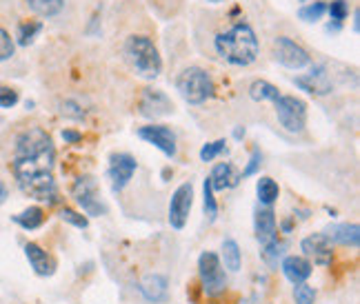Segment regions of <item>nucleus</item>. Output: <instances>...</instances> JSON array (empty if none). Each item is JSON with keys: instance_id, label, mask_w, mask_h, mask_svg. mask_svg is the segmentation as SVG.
Listing matches in <instances>:
<instances>
[{"instance_id": "nucleus-1", "label": "nucleus", "mask_w": 360, "mask_h": 304, "mask_svg": "<svg viewBox=\"0 0 360 304\" xmlns=\"http://www.w3.org/2000/svg\"><path fill=\"white\" fill-rule=\"evenodd\" d=\"M56 149L49 133L40 127H32L18 133L14 144L12 173L20 191L38 202H58V189L54 180Z\"/></svg>"}, {"instance_id": "nucleus-2", "label": "nucleus", "mask_w": 360, "mask_h": 304, "mask_svg": "<svg viewBox=\"0 0 360 304\" xmlns=\"http://www.w3.org/2000/svg\"><path fill=\"white\" fill-rule=\"evenodd\" d=\"M214 49L225 63L234 67H249L256 63L260 54V43L254 27L240 21L214 38Z\"/></svg>"}, {"instance_id": "nucleus-3", "label": "nucleus", "mask_w": 360, "mask_h": 304, "mask_svg": "<svg viewBox=\"0 0 360 304\" xmlns=\"http://www.w3.org/2000/svg\"><path fill=\"white\" fill-rule=\"evenodd\" d=\"M125 56L136 74L147 80H154L163 72V58L158 54V47L147 36H129L125 41Z\"/></svg>"}, {"instance_id": "nucleus-4", "label": "nucleus", "mask_w": 360, "mask_h": 304, "mask_svg": "<svg viewBox=\"0 0 360 304\" xmlns=\"http://www.w3.org/2000/svg\"><path fill=\"white\" fill-rule=\"evenodd\" d=\"M176 89L189 105H203L216 96L214 78L200 67H187L176 78Z\"/></svg>"}, {"instance_id": "nucleus-5", "label": "nucleus", "mask_w": 360, "mask_h": 304, "mask_svg": "<svg viewBox=\"0 0 360 304\" xmlns=\"http://www.w3.org/2000/svg\"><path fill=\"white\" fill-rule=\"evenodd\" d=\"M198 276L207 298H220L227 289V273L214 251H203L198 258Z\"/></svg>"}, {"instance_id": "nucleus-6", "label": "nucleus", "mask_w": 360, "mask_h": 304, "mask_svg": "<svg viewBox=\"0 0 360 304\" xmlns=\"http://www.w3.org/2000/svg\"><path fill=\"white\" fill-rule=\"evenodd\" d=\"M276 107V118L280 127L289 133H300L307 124V105L296 96H278L274 100Z\"/></svg>"}, {"instance_id": "nucleus-7", "label": "nucleus", "mask_w": 360, "mask_h": 304, "mask_svg": "<svg viewBox=\"0 0 360 304\" xmlns=\"http://www.w3.org/2000/svg\"><path fill=\"white\" fill-rule=\"evenodd\" d=\"M274 61L278 65H283L285 69L300 72L312 65V56L307 54L305 47H300L296 41H292V38L278 36L274 41Z\"/></svg>"}, {"instance_id": "nucleus-8", "label": "nucleus", "mask_w": 360, "mask_h": 304, "mask_svg": "<svg viewBox=\"0 0 360 304\" xmlns=\"http://www.w3.org/2000/svg\"><path fill=\"white\" fill-rule=\"evenodd\" d=\"M72 195L74 200L80 204V209H83L87 215H105L107 213V207L100 200V191H98V182L94 175H80V178L74 182L72 187Z\"/></svg>"}, {"instance_id": "nucleus-9", "label": "nucleus", "mask_w": 360, "mask_h": 304, "mask_svg": "<svg viewBox=\"0 0 360 304\" xmlns=\"http://www.w3.org/2000/svg\"><path fill=\"white\" fill-rule=\"evenodd\" d=\"M194 204V187L192 182H185L174 191L172 200H169V224L180 231L185 229V224L189 220V211H192Z\"/></svg>"}, {"instance_id": "nucleus-10", "label": "nucleus", "mask_w": 360, "mask_h": 304, "mask_svg": "<svg viewBox=\"0 0 360 304\" xmlns=\"http://www.w3.org/2000/svg\"><path fill=\"white\" fill-rule=\"evenodd\" d=\"M138 169V162L132 153H112L107 166V178L112 180L114 191H123L129 180L134 178V173Z\"/></svg>"}, {"instance_id": "nucleus-11", "label": "nucleus", "mask_w": 360, "mask_h": 304, "mask_svg": "<svg viewBox=\"0 0 360 304\" xmlns=\"http://www.w3.org/2000/svg\"><path fill=\"white\" fill-rule=\"evenodd\" d=\"M174 111V102L165 91L160 89H143L138 100V113L149 120H156V118L169 116Z\"/></svg>"}, {"instance_id": "nucleus-12", "label": "nucleus", "mask_w": 360, "mask_h": 304, "mask_svg": "<svg viewBox=\"0 0 360 304\" xmlns=\"http://www.w3.org/2000/svg\"><path fill=\"white\" fill-rule=\"evenodd\" d=\"M136 135L140 140H145L149 144H154L158 151H163L167 158H174L176 155V133L169 129L167 124H147L140 127L136 131Z\"/></svg>"}, {"instance_id": "nucleus-13", "label": "nucleus", "mask_w": 360, "mask_h": 304, "mask_svg": "<svg viewBox=\"0 0 360 304\" xmlns=\"http://www.w3.org/2000/svg\"><path fill=\"white\" fill-rule=\"evenodd\" d=\"M294 83L298 89H303L312 96H327L332 94V80H329L327 67L325 65H316L307 76H298L294 78Z\"/></svg>"}, {"instance_id": "nucleus-14", "label": "nucleus", "mask_w": 360, "mask_h": 304, "mask_svg": "<svg viewBox=\"0 0 360 304\" xmlns=\"http://www.w3.org/2000/svg\"><path fill=\"white\" fill-rule=\"evenodd\" d=\"M300 249L307 258H312L316 264L320 267H327V264H332V258H334V251H332V242L325 233H314L305 238L300 242Z\"/></svg>"}, {"instance_id": "nucleus-15", "label": "nucleus", "mask_w": 360, "mask_h": 304, "mask_svg": "<svg viewBox=\"0 0 360 304\" xmlns=\"http://www.w3.org/2000/svg\"><path fill=\"white\" fill-rule=\"evenodd\" d=\"M280 269H283L285 278L296 287V284L307 282V278L312 276V271H314V264L303 256H287V258H283Z\"/></svg>"}, {"instance_id": "nucleus-16", "label": "nucleus", "mask_w": 360, "mask_h": 304, "mask_svg": "<svg viewBox=\"0 0 360 304\" xmlns=\"http://www.w3.org/2000/svg\"><path fill=\"white\" fill-rule=\"evenodd\" d=\"M254 229H256V240L263 244L272 242L276 238L278 224H276V215L272 207H260L256 209V218H254Z\"/></svg>"}, {"instance_id": "nucleus-17", "label": "nucleus", "mask_w": 360, "mask_h": 304, "mask_svg": "<svg viewBox=\"0 0 360 304\" xmlns=\"http://www.w3.org/2000/svg\"><path fill=\"white\" fill-rule=\"evenodd\" d=\"M25 256H27L29 264H32V269L38 273V276L47 278V276H52V273H54L56 262H54V258L49 256V253L43 247H40V244L27 242L25 244Z\"/></svg>"}, {"instance_id": "nucleus-18", "label": "nucleus", "mask_w": 360, "mask_h": 304, "mask_svg": "<svg viewBox=\"0 0 360 304\" xmlns=\"http://www.w3.org/2000/svg\"><path fill=\"white\" fill-rule=\"evenodd\" d=\"M240 180H243L240 178V171H236V166L232 162H218L212 169V173H209V182H212L214 191L232 189Z\"/></svg>"}, {"instance_id": "nucleus-19", "label": "nucleus", "mask_w": 360, "mask_h": 304, "mask_svg": "<svg viewBox=\"0 0 360 304\" xmlns=\"http://www.w3.org/2000/svg\"><path fill=\"white\" fill-rule=\"evenodd\" d=\"M323 233L329 238V242L343 244V247L358 249V244H360V229H358V224H349V222L329 224V227Z\"/></svg>"}, {"instance_id": "nucleus-20", "label": "nucleus", "mask_w": 360, "mask_h": 304, "mask_svg": "<svg viewBox=\"0 0 360 304\" xmlns=\"http://www.w3.org/2000/svg\"><path fill=\"white\" fill-rule=\"evenodd\" d=\"M140 293H143V298L149 300V302H165L167 300V291H169V282L165 276H160V273H149L143 280H140Z\"/></svg>"}, {"instance_id": "nucleus-21", "label": "nucleus", "mask_w": 360, "mask_h": 304, "mask_svg": "<svg viewBox=\"0 0 360 304\" xmlns=\"http://www.w3.org/2000/svg\"><path fill=\"white\" fill-rule=\"evenodd\" d=\"M45 220H47V215H45V211L40 209V207H29L23 213L14 215V222L18 224V227H23L25 231L40 229L45 224Z\"/></svg>"}, {"instance_id": "nucleus-22", "label": "nucleus", "mask_w": 360, "mask_h": 304, "mask_svg": "<svg viewBox=\"0 0 360 304\" xmlns=\"http://www.w3.org/2000/svg\"><path fill=\"white\" fill-rule=\"evenodd\" d=\"M256 193H258V202L263 204V207H272V204L278 200L280 195V187L274 178H269V175H263L258 182H256Z\"/></svg>"}, {"instance_id": "nucleus-23", "label": "nucleus", "mask_w": 360, "mask_h": 304, "mask_svg": "<svg viewBox=\"0 0 360 304\" xmlns=\"http://www.w3.org/2000/svg\"><path fill=\"white\" fill-rule=\"evenodd\" d=\"M278 96H280V89L267 80H254L249 85V98L256 102H267V100L274 102V100H278Z\"/></svg>"}, {"instance_id": "nucleus-24", "label": "nucleus", "mask_w": 360, "mask_h": 304, "mask_svg": "<svg viewBox=\"0 0 360 304\" xmlns=\"http://www.w3.org/2000/svg\"><path fill=\"white\" fill-rule=\"evenodd\" d=\"M287 240H278V238H274L272 242H267L265 247H263V253H260V256H263V260L267 262V267L269 269H276L278 267V262L285 258V251H287Z\"/></svg>"}, {"instance_id": "nucleus-25", "label": "nucleus", "mask_w": 360, "mask_h": 304, "mask_svg": "<svg viewBox=\"0 0 360 304\" xmlns=\"http://www.w3.org/2000/svg\"><path fill=\"white\" fill-rule=\"evenodd\" d=\"M34 14L43 18H54L65 9V0H25Z\"/></svg>"}, {"instance_id": "nucleus-26", "label": "nucleus", "mask_w": 360, "mask_h": 304, "mask_svg": "<svg viewBox=\"0 0 360 304\" xmlns=\"http://www.w3.org/2000/svg\"><path fill=\"white\" fill-rule=\"evenodd\" d=\"M223 262H225V269L229 271H240V264H243V251H240L238 242L234 238H227L223 242Z\"/></svg>"}, {"instance_id": "nucleus-27", "label": "nucleus", "mask_w": 360, "mask_h": 304, "mask_svg": "<svg viewBox=\"0 0 360 304\" xmlns=\"http://www.w3.org/2000/svg\"><path fill=\"white\" fill-rule=\"evenodd\" d=\"M327 14L332 18V23L327 25V29L329 32H338V29L343 27L345 18L349 16V5L345 0H332V3L327 5Z\"/></svg>"}, {"instance_id": "nucleus-28", "label": "nucleus", "mask_w": 360, "mask_h": 304, "mask_svg": "<svg viewBox=\"0 0 360 304\" xmlns=\"http://www.w3.org/2000/svg\"><path fill=\"white\" fill-rule=\"evenodd\" d=\"M43 32V23L40 21H25V23H20L18 25V45L20 47H27V45H32L34 43V38Z\"/></svg>"}, {"instance_id": "nucleus-29", "label": "nucleus", "mask_w": 360, "mask_h": 304, "mask_svg": "<svg viewBox=\"0 0 360 304\" xmlns=\"http://www.w3.org/2000/svg\"><path fill=\"white\" fill-rule=\"evenodd\" d=\"M325 14H327V3H323V0H316V3L303 5L298 9V18L303 23H318Z\"/></svg>"}, {"instance_id": "nucleus-30", "label": "nucleus", "mask_w": 360, "mask_h": 304, "mask_svg": "<svg viewBox=\"0 0 360 304\" xmlns=\"http://www.w3.org/2000/svg\"><path fill=\"white\" fill-rule=\"evenodd\" d=\"M203 207H205L207 220L214 222L218 218V202L214 198V189H212V182H209V178H205V182H203Z\"/></svg>"}, {"instance_id": "nucleus-31", "label": "nucleus", "mask_w": 360, "mask_h": 304, "mask_svg": "<svg viewBox=\"0 0 360 304\" xmlns=\"http://www.w3.org/2000/svg\"><path fill=\"white\" fill-rule=\"evenodd\" d=\"M220 153H227V142L225 140L207 142L203 149H200V160H203V162H212V160L218 158Z\"/></svg>"}, {"instance_id": "nucleus-32", "label": "nucleus", "mask_w": 360, "mask_h": 304, "mask_svg": "<svg viewBox=\"0 0 360 304\" xmlns=\"http://www.w3.org/2000/svg\"><path fill=\"white\" fill-rule=\"evenodd\" d=\"M14 52H16V43H14V38L9 36L7 29L0 27V63L9 61V58L14 56Z\"/></svg>"}, {"instance_id": "nucleus-33", "label": "nucleus", "mask_w": 360, "mask_h": 304, "mask_svg": "<svg viewBox=\"0 0 360 304\" xmlns=\"http://www.w3.org/2000/svg\"><path fill=\"white\" fill-rule=\"evenodd\" d=\"M60 220L69 222V224H72V227H76V229H87V224H89V220L85 218L83 213H78V211L69 209V207L60 209Z\"/></svg>"}, {"instance_id": "nucleus-34", "label": "nucleus", "mask_w": 360, "mask_h": 304, "mask_svg": "<svg viewBox=\"0 0 360 304\" xmlns=\"http://www.w3.org/2000/svg\"><path fill=\"white\" fill-rule=\"evenodd\" d=\"M294 300H296V304H314L316 302V289L309 287L307 282L296 284L294 287Z\"/></svg>"}, {"instance_id": "nucleus-35", "label": "nucleus", "mask_w": 360, "mask_h": 304, "mask_svg": "<svg viewBox=\"0 0 360 304\" xmlns=\"http://www.w3.org/2000/svg\"><path fill=\"white\" fill-rule=\"evenodd\" d=\"M60 113L65 118H72V120H85L87 111L83 109V105L76 102V100H65L60 105Z\"/></svg>"}, {"instance_id": "nucleus-36", "label": "nucleus", "mask_w": 360, "mask_h": 304, "mask_svg": "<svg viewBox=\"0 0 360 304\" xmlns=\"http://www.w3.org/2000/svg\"><path fill=\"white\" fill-rule=\"evenodd\" d=\"M18 100H20L18 91L0 83V109H12V107L18 105Z\"/></svg>"}, {"instance_id": "nucleus-37", "label": "nucleus", "mask_w": 360, "mask_h": 304, "mask_svg": "<svg viewBox=\"0 0 360 304\" xmlns=\"http://www.w3.org/2000/svg\"><path fill=\"white\" fill-rule=\"evenodd\" d=\"M260 164H263V151L260 149H254L252 155H249V162L243 171H240V178H249V175H256L258 169H260Z\"/></svg>"}, {"instance_id": "nucleus-38", "label": "nucleus", "mask_w": 360, "mask_h": 304, "mask_svg": "<svg viewBox=\"0 0 360 304\" xmlns=\"http://www.w3.org/2000/svg\"><path fill=\"white\" fill-rule=\"evenodd\" d=\"M63 140H65L67 144H78L80 140H83V133H78V131H74V129H65V131H63Z\"/></svg>"}, {"instance_id": "nucleus-39", "label": "nucleus", "mask_w": 360, "mask_h": 304, "mask_svg": "<svg viewBox=\"0 0 360 304\" xmlns=\"http://www.w3.org/2000/svg\"><path fill=\"white\" fill-rule=\"evenodd\" d=\"M7 198H9V189H7V184L0 180V204H5Z\"/></svg>"}, {"instance_id": "nucleus-40", "label": "nucleus", "mask_w": 360, "mask_h": 304, "mask_svg": "<svg viewBox=\"0 0 360 304\" xmlns=\"http://www.w3.org/2000/svg\"><path fill=\"white\" fill-rule=\"evenodd\" d=\"M280 229H283V233H292V229H294V222L287 218V220L280 222Z\"/></svg>"}, {"instance_id": "nucleus-41", "label": "nucleus", "mask_w": 360, "mask_h": 304, "mask_svg": "<svg viewBox=\"0 0 360 304\" xmlns=\"http://www.w3.org/2000/svg\"><path fill=\"white\" fill-rule=\"evenodd\" d=\"M234 138L236 140H243L245 138V127H236V129H234Z\"/></svg>"}, {"instance_id": "nucleus-42", "label": "nucleus", "mask_w": 360, "mask_h": 304, "mask_svg": "<svg viewBox=\"0 0 360 304\" xmlns=\"http://www.w3.org/2000/svg\"><path fill=\"white\" fill-rule=\"evenodd\" d=\"M358 18H360V14H358V9H356V12H354V34H358V27H360Z\"/></svg>"}, {"instance_id": "nucleus-43", "label": "nucleus", "mask_w": 360, "mask_h": 304, "mask_svg": "<svg viewBox=\"0 0 360 304\" xmlns=\"http://www.w3.org/2000/svg\"><path fill=\"white\" fill-rule=\"evenodd\" d=\"M209 3H214V5H216V3H223V0H209Z\"/></svg>"}, {"instance_id": "nucleus-44", "label": "nucleus", "mask_w": 360, "mask_h": 304, "mask_svg": "<svg viewBox=\"0 0 360 304\" xmlns=\"http://www.w3.org/2000/svg\"><path fill=\"white\" fill-rule=\"evenodd\" d=\"M303 3H307V0H303Z\"/></svg>"}]
</instances>
